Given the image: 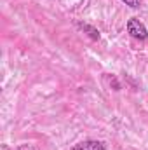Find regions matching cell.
Wrapping results in <instances>:
<instances>
[{
	"mask_svg": "<svg viewBox=\"0 0 148 150\" xmlns=\"http://www.w3.org/2000/svg\"><path fill=\"white\" fill-rule=\"evenodd\" d=\"M127 32H129L131 37L138 38V40H145V38L148 37L147 26H145L140 19H136V18H131V19L127 21Z\"/></svg>",
	"mask_w": 148,
	"mask_h": 150,
	"instance_id": "cell-1",
	"label": "cell"
},
{
	"mask_svg": "<svg viewBox=\"0 0 148 150\" xmlns=\"http://www.w3.org/2000/svg\"><path fill=\"white\" fill-rule=\"evenodd\" d=\"M72 150H106L103 142H82L75 145Z\"/></svg>",
	"mask_w": 148,
	"mask_h": 150,
	"instance_id": "cell-2",
	"label": "cell"
},
{
	"mask_svg": "<svg viewBox=\"0 0 148 150\" xmlns=\"http://www.w3.org/2000/svg\"><path fill=\"white\" fill-rule=\"evenodd\" d=\"M77 26H78L82 32H85L89 37L92 38V40H99V32H98L94 26H91V25H87V23H78Z\"/></svg>",
	"mask_w": 148,
	"mask_h": 150,
	"instance_id": "cell-3",
	"label": "cell"
},
{
	"mask_svg": "<svg viewBox=\"0 0 148 150\" xmlns=\"http://www.w3.org/2000/svg\"><path fill=\"white\" fill-rule=\"evenodd\" d=\"M125 5H129V7H132V9H138L140 5H141V0H122Z\"/></svg>",
	"mask_w": 148,
	"mask_h": 150,
	"instance_id": "cell-4",
	"label": "cell"
}]
</instances>
